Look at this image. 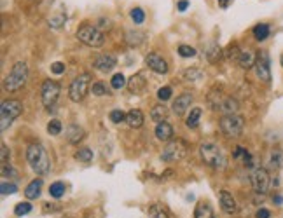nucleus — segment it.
Instances as JSON below:
<instances>
[{
  "instance_id": "obj_1",
  "label": "nucleus",
  "mask_w": 283,
  "mask_h": 218,
  "mask_svg": "<svg viewBox=\"0 0 283 218\" xmlns=\"http://www.w3.org/2000/svg\"><path fill=\"white\" fill-rule=\"evenodd\" d=\"M26 161H28L30 168L34 169V173H37L39 176H46L51 171L49 155L40 143H32L26 148Z\"/></svg>"
},
{
  "instance_id": "obj_2",
  "label": "nucleus",
  "mask_w": 283,
  "mask_h": 218,
  "mask_svg": "<svg viewBox=\"0 0 283 218\" xmlns=\"http://www.w3.org/2000/svg\"><path fill=\"white\" fill-rule=\"evenodd\" d=\"M26 80H28V65L25 61H18L14 63L13 70L5 75L4 89L7 92H16L26 84Z\"/></svg>"
},
{
  "instance_id": "obj_3",
  "label": "nucleus",
  "mask_w": 283,
  "mask_h": 218,
  "mask_svg": "<svg viewBox=\"0 0 283 218\" xmlns=\"http://www.w3.org/2000/svg\"><path fill=\"white\" fill-rule=\"evenodd\" d=\"M200 154H201L203 163L206 164V166H210V168H213V169H224L225 168L227 159H225L222 148L219 147V145H215V143H212V142L203 143V145L200 147Z\"/></svg>"
},
{
  "instance_id": "obj_4",
  "label": "nucleus",
  "mask_w": 283,
  "mask_h": 218,
  "mask_svg": "<svg viewBox=\"0 0 283 218\" xmlns=\"http://www.w3.org/2000/svg\"><path fill=\"white\" fill-rule=\"evenodd\" d=\"M23 112V103L20 100H5L0 107V131L4 133L13 124L16 117H20Z\"/></svg>"
},
{
  "instance_id": "obj_5",
  "label": "nucleus",
  "mask_w": 283,
  "mask_h": 218,
  "mask_svg": "<svg viewBox=\"0 0 283 218\" xmlns=\"http://www.w3.org/2000/svg\"><path fill=\"white\" fill-rule=\"evenodd\" d=\"M77 38L89 47H101L105 42V37L100 32V28L95 25H89V23H84L82 26H79V30H77Z\"/></svg>"
},
{
  "instance_id": "obj_6",
  "label": "nucleus",
  "mask_w": 283,
  "mask_h": 218,
  "mask_svg": "<svg viewBox=\"0 0 283 218\" xmlns=\"http://www.w3.org/2000/svg\"><path fill=\"white\" fill-rule=\"evenodd\" d=\"M243 129H245V121L242 115L233 113V115H224L221 119V131L229 138H240Z\"/></svg>"
},
{
  "instance_id": "obj_7",
  "label": "nucleus",
  "mask_w": 283,
  "mask_h": 218,
  "mask_svg": "<svg viewBox=\"0 0 283 218\" xmlns=\"http://www.w3.org/2000/svg\"><path fill=\"white\" fill-rule=\"evenodd\" d=\"M89 84H91V75L89 73H81V75H77L72 80L70 88H68V98L72 101H75V103H79L88 94Z\"/></svg>"
},
{
  "instance_id": "obj_8",
  "label": "nucleus",
  "mask_w": 283,
  "mask_h": 218,
  "mask_svg": "<svg viewBox=\"0 0 283 218\" xmlns=\"http://www.w3.org/2000/svg\"><path fill=\"white\" fill-rule=\"evenodd\" d=\"M250 183L257 194H266L271 187V176L264 168H254L250 171Z\"/></svg>"
},
{
  "instance_id": "obj_9",
  "label": "nucleus",
  "mask_w": 283,
  "mask_h": 218,
  "mask_svg": "<svg viewBox=\"0 0 283 218\" xmlns=\"http://www.w3.org/2000/svg\"><path fill=\"white\" fill-rule=\"evenodd\" d=\"M60 91H61V86L56 80H51V79L44 80V84H42V89H40V96H42L44 107H47V109L54 107V103H56V100L60 96Z\"/></svg>"
},
{
  "instance_id": "obj_10",
  "label": "nucleus",
  "mask_w": 283,
  "mask_h": 218,
  "mask_svg": "<svg viewBox=\"0 0 283 218\" xmlns=\"http://www.w3.org/2000/svg\"><path fill=\"white\" fill-rule=\"evenodd\" d=\"M187 152V145L182 142V140H173L164 147L161 154V159L164 163H175V161H180Z\"/></svg>"
},
{
  "instance_id": "obj_11",
  "label": "nucleus",
  "mask_w": 283,
  "mask_h": 218,
  "mask_svg": "<svg viewBox=\"0 0 283 218\" xmlns=\"http://www.w3.org/2000/svg\"><path fill=\"white\" fill-rule=\"evenodd\" d=\"M255 73L261 80L264 82H269L271 80V67H269V58H267L266 53H261L257 56V61H255Z\"/></svg>"
},
{
  "instance_id": "obj_12",
  "label": "nucleus",
  "mask_w": 283,
  "mask_h": 218,
  "mask_svg": "<svg viewBox=\"0 0 283 218\" xmlns=\"http://www.w3.org/2000/svg\"><path fill=\"white\" fill-rule=\"evenodd\" d=\"M117 65V58L114 54H110V53H103V54H98L95 59H93V67L96 68V70L103 72V73H107V72H110L114 67Z\"/></svg>"
},
{
  "instance_id": "obj_13",
  "label": "nucleus",
  "mask_w": 283,
  "mask_h": 218,
  "mask_svg": "<svg viewBox=\"0 0 283 218\" xmlns=\"http://www.w3.org/2000/svg\"><path fill=\"white\" fill-rule=\"evenodd\" d=\"M145 65L150 68L152 72H156V73H168V63L166 59L161 58L159 54H156V53H150V54L145 56Z\"/></svg>"
},
{
  "instance_id": "obj_14",
  "label": "nucleus",
  "mask_w": 283,
  "mask_h": 218,
  "mask_svg": "<svg viewBox=\"0 0 283 218\" xmlns=\"http://www.w3.org/2000/svg\"><path fill=\"white\" fill-rule=\"evenodd\" d=\"M191 103H192L191 92H182V94L177 96V100L173 101V113L179 115V117H182L183 113L191 109Z\"/></svg>"
},
{
  "instance_id": "obj_15",
  "label": "nucleus",
  "mask_w": 283,
  "mask_h": 218,
  "mask_svg": "<svg viewBox=\"0 0 283 218\" xmlns=\"http://www.w3.org/2000/svg\"><path fill=\"white\" fill-rule=\"evenodd\" d=\"M215 109L217 110H221L224 115H233V113H236L238 112V109H240V103H238L234 98H231V96H225V98H222L219 103L215 105Z\"/></svg>"
},
{
  "instance_id": "obj_16",
  "label": "nucleus",
  "mask_w": 283,
  "mask_h": 218,
  "mask_svg": "<svg viewBox=\"0 0 283 218\" xmlns=\"http://www.w3.org/2000/svg\"><path fill=\"white\" fill-rule=\"evenodd\" d=\"M221 208H222V211L227 215H234L238 211L236 199H234L233 194H229L227 190H222L221 192Z\"/></svg>"
},
{
  "instance_id": "obj_17",
  "label": "nucleus",
  "mask_w": 283,
  "mask_h": 218,
  "mask_svg": "<svg viewBox=\"0 0 283 218\" xmlns=\"http://www.w3.org/2000/svg\"><path fill=\"white\" fill-rule=\"evenodd\" d=\"M255 61H257V54H255L254 51L245 49L238 54V65H240L242 68H246V70L255 67Z\"/></svg>"
},
{
  "instance_id": "obj_18",
  "label": "nucleus",
  "mask_w": 283,
  "mask_h": 218,
  "mask_svg": "<svg viewBox=\"0 0 283 218\" xmlns=\"http://www.w3.org/2000/svg\"><path fill=\"white\" fill-rule=\"evenodd\" d=\"M128 89H129V92H133V94H140L143 89H145V86H147V80L143 79V75L142 73H137V75H133V77H129L128 79Z\"/></svg>"
},
{
  "instance_id": "obj_19",
  "label": "nucleus",
  "mask_w": 283,
  "mask_h": 218,
  "mask_svg": "<svg viewBox=\"0 0 283 218\" xmlns=\"http://www.w3.org/2000/svg\"><path fill=\"white\" fill-rule=\"evenodd\" d=\"M156 138L161 140V142H170L173 138V127H171V124H168L166 121L156 124Z\"/></svg>"
},
{
  "instance_id": "obj_20",
  "label": "nucleus",
  "mask_w": 283,
  "mask_h": 218,
  "mask_svg": "<svg viewBox=\"0 0 283 218\" xmlns=\"http://www.w3.org/2000/svg\"><path fill=\"white\" fill-rule=\"evenodd\" d=\"M143 121H145V117H143V112L138 109H133L129 110L128 113H126V122H128L129 127H142V124H143Z\"/></svg>"
},
{
  "instance_id": "obj_21",
  "label": "nucleus",
  "mask_w": 283,
  "mask_h": 218,
  "mask_svg": "<svg viewBox=\"0 0 283 218\" xmlns=\"http://www.w3.org/2000/svg\"><path fill=\"white\" fill-rule=\"evenodd\" d=\"M84 136H86V133H84V129L81 126H77V124H72V126H68V129H67V140L70 143L77 145L79 142H82Z\"/></svg>"
},
{
  "instance_id": "obj_22",
  "label": "nucleus",
  "mask_w": 283,
  "mask_h": 218,
  "mask_svg": "<svg viewBox=\"0 0 283 218\" xmlns=\"http://www.w3.org/2000/svg\"><path fill=\"white\" fill-rule=\"evenodd\" d=\"M40 190H42V180L40 178H35L32 180L25 189V196L26 199H37L40 196Z\"/></svg>"
},
{
  "instance_id": "obj_23",
  "label": "nucleus",
  "mask_w": 283,
  "mask_h": 218,
  "mask_svg": "<svg viewBox=\"0 0 283 218\" xmlns=\"http://www.w3.org/2000/svg\"><path fill=\"white\" fill-rule=\"evenodd\" d=\"M194 218H213V208L208 202H198L194 210Z\"/></svg>"
},
{
  "instance_id": "obj_24",
  "label": "nucleus",
  "mask_w": 283,
  "mask_h": 218,
  "mask_svg": "<svg viewBox=\"0 0 283 218\" xmlns=\"http://www.w3.org/2000/svg\"><path fill=\"white\" fill-rule=\"evenodd\" d=\"M168 107L164 105H156L152 107V110H150V119L152 121H156L159 124V122H164L168 119Z\"/></svg>"
},
{
  "instance_id": "obj_25",
  "label": "nucleus",
  "mask_w": 283,
  "mask_h": 218,
  "mask_svg": "<svg viewBox=\"0 0 283 218\" xmlns=\"http://www.w3.org/2000/svg\"><path fill=\"white\" fill-rule=\"evenodd\" d=\"M267 163H269V168L271 169H282L283 168V152L280 150V148L271 150Z\"/></svg>"
},
{
  "instance_id": "obj_26",
  "label": "nucleus",
  "mask_w": 283,
  "mask_h": 218,
  "mask_svg": "<svg viewBox=\"0 0 283 218\" xmlns=\"http://www.w3.org/2000/svg\"><path fill=\"white\" fill-rule=\"evenodd\" d=\"M149 215H150V218H170V211H168L162 204H159V202L150 204Z\"/></svg>"
},
{
  "instance_id": "obj_27",
  "label": "nucleus",
  "mask_w": 283,
  "mask_h": 218,
  "mask_svg": "<svg viewBox=\"0 0 283 218\" xmlns=\"http://www.w3.org/2000/svg\"><path fill=\"white\" fill-rule=\"evenodd\" d=\"M201 113H203V110H201V109H192L191 112H189L187 121H185V124H187L189 129H196V127L200 126Z\"/></svg>"
},
{
  "instance_id": "obj_28",
  "label": "nucleus",
  "mask_w": 283,
  "mask_h": 218,
  "mask_svg": "<svg viewBox=\"0 0 283 218\" xmlns=\"http://www.w3.org/2000/svg\"><path fill=\"white\" fill-rule=\"evenodd\" d=\"M269 25H266V23H261V25L254 26V37L257 38L259 42H263V40H266L267 37H269Z\"/></svg>"
},
{
  "instance_id": "obj_29",
  "label": "nucleus",
  "mask_w": 283,
  "mask_h": 218,
  "mask_svg": "<svg viewBox=\"0 0 283 218\" xmlns=\"http://www.w3.org/2000/svg\"><path fill=\"white\" fill-rule=\"evenodd\" d=\"M65 21H67V14L58 13V14H54V16L49 18V26L53 30H58V28H61V26L65 25Z\"/></svg>"
},
{
  "instance_id": "obj_30",
  "label": "nucleus",
  "mask_w": 283,
  "mask_h": 218,
  "mask_svg": "<svg viewBox=\"0 0 283 218\" xmlns=\"http://www.w3.org/2000/svg\"><path fill=\"white\" fill-rule=\"evenodd\" d=\"M75 159L81 161V163H91L93 161V150L88 147L84 148H79V150L75 152Z\"/></svg>"
},
{
  "instance_id": "obj_31",
  "label": "nucleus",
  "mask_w": 283,
  "mask_h": 218,
  "mask_svg": "<svg viewBox=\"0 0 283 218\" xmlns=\"http://www.w3.org/2000/svg\"><path fill=\"white\" fill-rule=\"evenodd\" d=\"M49 194H51V197H54V199H60V197L65 194V183H63V182H54V183H51Z\"/></svg>"
},
{
  "instance_id": "obj_32",
  "label": "nucleus",
  "mask_w": 283,
  "mask_h": 218,
  "mask_svg": "<svg viewBox=\"0 0 283 218\" xmlns=\"http://www.w3.org/2000/svg\"><path fill=\"white\" fill-rule=\"evenodd\" d=\"M128 37H126V40H128L129 46H138V44L143 42V38H145V34H142V32H128Z\"/></svg>"
},
{
  "instance_id": "obj_33",
  "label": "nucleus",
  "mask_w": 283,
  "mask_h": 218,
  "mask_svg": "<svg viewBox=\"0 0 283 218\" xmlns=\"http://www.w3.org/2000/svg\"><path fill=\"white\" fill-rule=\"evenodd\" d=\"M221 54H222V49L217 44H210V47H208V51H206V56H208V59L212 61V63H215L217 59L221 58Z\"/></svg>"
},
{
  "instance_id": "obj_34",
  "label": "nucleus",
  "mask_w": 283,
  "mask_h": 218,
  "mask_svg": "<svg viewBox=\"0 0 283 218\" xmlns=\"http://www.w3.org/2000/svg\"><path fill=\"white\" fill-rule=\"evenodd\" d=\"M61 129H63V126L58 119H53V121H49V124H47V133H49L51 136H58V134L61 133Z\"/></svg>"
},
{
  "instance_id": "obj_35",
  "label": "nucleus",
  "mask_w": 283,
  "mask_h": 218,
  "mask_svg": "<svg viewBox=\"0 0 283 218\" xmlns=\"http://www.w3.org/2000/svg\"><path fill=\"white\" fill-rule=\"evenodd\" d=\"M129 16H131V19H133L135 25H142V23H143V19H145V13H143V9H140V7L131 9Z\"/></svg>"
},
{
  "instance_id": "obj_36",
  "label": "nucleus",
  "mask_w": 283,
  "mask_h": 218,
  "mask_svg": "<svg viewBox=\"0 0 283 218\" xmlns=\"http://www.w3.org/2000/svg\"><path fill=\"white\" fill-rule=\"evenodd\" d=\"M126 84H128V82H126V77L122 75V73H116V75L110 79V86H112L114 89H122Z\"/></svg>"
},
{
  "instance_id": "obj_37",
  "label": "nucleus",
  "mask_w": 283,
  "mask_h": 218,
  "mask_svg": "<svg viewBox=\"0 0 283 218\" xmlns=\"http://www.w3.org/2000/svg\"><path fill=\"white\" fill-rule=\"evenodd\" d=\"M182 77L185 80H198V79H203V72L198 70V68H191V70L183 72Z\"/></svg>"
},
{
  "instance_id": "obj_38",
  "label": "nucleus",
  "mask_w": 283,
  "mask_h": 218,
  "mask_svg": "<svg viewBox=\"0 0 283 218\" xmlns=\"http://www.w3.org/2000/svg\"><path fill=\"white\" fill-rule=\"evenodd\" d=\"M30 211H32V204H30V202H20V204H16V208H14V215H16V217L28 215Z\"/></svg>"
},
{
  "instance_id": "obj_39",
  "label": "nucleus",
  "mask_w": 283,
  "mask_h": 218,
  "mask_svg": "<svg viewBox=\"0 0 283 218\" xmlns=\"http://www.w3.org/2000/svg\"><path fill=\"white\" fill-rule=\"evenodd\" d=\"M110 121H112L114 124H121V122L126 121V113L122 112V110H112V112H110Z\"/></svg>"
},
{
  "instance_id": "obj_40",
  "label": "nucleus",
  "mask_w": 283,
  "mask_h": 218,
  "mask_svg": "<svg viewBox=\"0 0 283 218\" xmlns=\"http://www.w3.org/2000/svg\"><path fill=\"white\" fill-rule=\"evenodd\" d=\"M91 92L95 94V96H103V94H107V88H105L103 82H95V84L91 86Z\"/></svg>"
},
{
  "instance_id": "obj_41",
  "label": "nucleus",
  "mask_w": 283,
  "mask_h": 218,
  "mask_svg": "<svg viewBox=\"0 0 283 218\" xmlns=\"http://www.w3.org/2000/svg\"><path fill=\"white\" fill-rule=\"evenodd\" d=\"M179 54L182 56V58H194L196 56V49L191 46H180L179 47Z\"/></svg>"
},
{
  "instance_id": "obj_42",
  "label": "nucleus",
  "mask_w": 283,
  "mask_h": 218,
  "mask_svg": "<svg viewBox=\"0 0 283 218\" xmlns=\"http://www.w3.org/2000/svg\"><path fill=\"white\" fill-rule=\"evenodd\" d=\"M0 192H2V196H9V194H16L18 192V187L14 183H7V182H4V183L0 185Z\"/></svg>"
},
{
  "instance_id": "obj_43",
  "label": "nucleus",
  "mask_w": 283,
  "mask_h": 218,
  "mask_svg": "<svg viewBox=\"0 0 283 218\" xmlns=\"http://www.w3.org/2000/svg\"><path fill=\"white\" fill-rule=\"evenodd\" d=\"M16 175H18L16 169L11 166V163L2 164V176H4V178H14Z\"/></svg>"
},
{
  "instance_id": "obj_44",
  "label": "nucleus",
  "mask_w": 283,
  "mask_h": 218,
  "mask_svg": "<svg viewBox=\"0 0 283 218\" xmlns=\"http://www.w3.org/2000/svg\"><path fill=\"white\" fill-rule=\"evenodd\" d=\"M171 92H173V91H171L170 86H164V88H161L158 91V98L162 101V103H164V101H168L171 98Z\"/></svg>"
},
{
  "instance_id": "obj_45",
  "label": "nucleus",
  "mask_w": 283,
  "mask_h": 218,
  "mask_svg": "<svg viewBox=\"0 0 283 218\" xmlns=\"http://www.w3.org/2000/svg\"><path fill=\"white\" fill-rule=\"evenodd\" d=\"M51 72H53L54 75H61V73H65V63H61V61L53 63L51 65Z\"/></svg>"
},
{
  "instance_id": "obj_46",
  "label": "nucleus",
  "mask_w": 283,
  "mask_h": 218,
  "mask_svg": "<svg viewBox=\"0 0 283 218\" xmlns=\"http://www.w3.org/2000/svg\"><path fill=\"white\" fill-rule=\"evenodd\" d=\"M0 150H2V157H0V161H2V164H7L9 159H11V154H9V148L5 143H2V147H0Z\"/></svg>"
},
{
  "instance_id": "obj_47",
  "label": "nucleus",
  "mask_w": 283,
  "mask_h": 218,
  "mask_svg": "<svg viewBox=\"0 0 283 218\" xmlns=\"http://www.w3.org/2000/svg\"><path fill=\"white\" fill-rule=\"evenodd\" d=\"M255 218H271V211L266 210V208H261V210H257V213H255Z\"/></svg>"
},
{
  "instance_id": "obj_48",
  "label": "nucleus",
  "mask_w": 283,
  "mask_h": 218,
  "mask_svg": "<svg viewBox=\"0 0 283 218\" xmlns=\"http://www.w3.org/2000/svg\"><path fill=\"white\" fill-rule=\"evenodd\" d=\"M187 7H189V0H180L179 4H177V9H179L180 13H183Z\"/></svg>"
},
{
  "instance_id": "obj_49",
  "label": "nucleus",
  "mask_w": 283,
  "mask_h": 218,
  "mask_svg": "<svg viewBox=\"0 0 283 218\" xmlns=\"http://www.w3.org/2000/svg\"><path fill=\"white\" fill-rule=\"evenodd\" d=\"M217 2H219V5H221L222 9H225V7H227V5H229L231 0H217Z\"/></svg>"
},
{
  "instance_id": "obj_50",
  "label": "nucleus",
  "mask_w": 283,
  "mask_h": 218,
  "mask_svg": "<svg viewBox=\"0 0 283 218\" xmlns=\"http://www.w3.org/2000/svg\"><path fill=\"white\" fill-rule=\"evenodd\" d=\"M280 63H282V67H283V54H282V58H280Z\"/></svg>"
},
{
  "instance_id": "obj_51",
  "label": "nucleus",
  "mask_w": 283,
  "mask_h": 218,
  "mask_svg": "<svg viewBox=\"0 0 283 218\" xmlns=\"http://www.w3.org/2000/svg\"><path fill=\"white\" fill-rule=\"evenodd\" d=\"M61 218H68V217H61Z\"/></svg>"
}]
</instances>
